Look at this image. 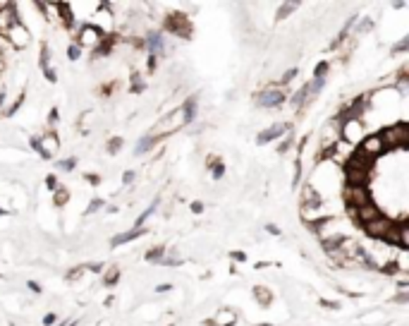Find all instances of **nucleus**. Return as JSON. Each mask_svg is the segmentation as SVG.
Masks as SVG:
<instances>
[{"instance_id":"nucleus-1","label":"nucleus","mask_w":409,"mask_h":326,"mask_svg":"<svg viewBox=\"0 0 409 326\" xmlns=\"http://www.w3.org/2000/svg\"><path fill=\"white\" fill-rule=\"evenodd\" d=\"M344 171V180L347 187H366V183L371 180V171H373V163L352 153V158L342 166Z\"/></svg>"},{"instance_id":"nucleus-2","label":"nucleus","mask_w":409,"mask_h":326,"mask_svg":"<svg viewBox=\"0 0 409 326\" xmlns=\"http://www.w3.org/2000/svg\"><path fill=\"white\" fill-rule=\"evenodd\" d=\"M378 137L383 139V146H385V153L387 151H402L407 149L409 144V122L399 120V122H390L387 127L378 132Z\"/></svg>"},{"instance_id":"nucleus-3","label":"nucleus","mask_w":409,"mask_h":326,"mask_svg":"<svg viewBox=\"0 0 409 326\" xmlns=\"http://www.w3.org/2000/svg\"><path fill=\"white\" fill-rule=\"evenodd\" d=\"M75 44L84 51V48H96L103 39H106V29L101 27V24H96V22H84V24H79L75 29Z\"/></svg>"},{"instance_id":"nucleus-4","label":"nucleus","mask_w":409,"mask_h":326,"mask_svg":"<svg viewBox=\"0 0 409 326\" xmlns=\"http://www.w3.org/2000/svg\"><path fill=\"white\" fill-rule=\"evenodd\" d=\"M354 153L356 156H361V158H366V161L376 163L378 158L385 153V146H383V139L378 137V132L376 134H366L364 139L354 146Z\"/></svg>"},{"instance_id":"nucleus-5","label":"nucleus","mask_w":409,"mask_h":326,"mask_svg":"<svg viewBox=\"0 0 409 326\" xmlns=\"http://www.w3.org/2000/svg\"><path fill=\"white\" fill-rule=\"evenodd\" d=\"M163 29L170 32L172 36H182V39H192V32H194L189 17L182 15V12H170L165 17V22H163Z\"/></svg>"},{"instance_id":"nucleus-6","label":"nucleus","mask_w":409,"mask_h":326,"mask_svg":"<svg viewBox=\"0 0 409 326\" xmlns=\"http://www.w3.org/2000/svg\"><path fill=\"white\" fill-rule=\"evenodd\" d=\"M364 137H366L364 120L349 118V120H342V122H340V137H337V139H342V141H347V144L356 146Z\"/></svg>"},{"instance_id":"nucleus-7","label":"nucleus","mask_w":409,"mask_h":326,"mask_svg":"<svg viewBox=\"0 0 409 326\" xmlns=\"http://www.w3.org/2000/svg\"><path fill=\"white\" fill-rule=\"evenodd\" d=\"M285 101H287V94H285L280 87H275V84L268 89H263V91H258L256 96H254V103L261 106V108H280Z\"/></svg>"},{"instance_id":"nucleus-8","label":"nucleus","mask_w":409,"mask_h":326,"mask_svg":"<svg viewBox=\"0 0 409 326\" xmlns=\"http://www.w3.org/2000/svg\"><path fill=\"white\" fill-rule=\"evenodd\" d=\"M395 223H397V221H392V218H387L385 214H380L378 218L368 221V223H366V226H361V228H364V233L368 235V238L385 240L387 235H390V230L395 228Z\"/></svg>"},{"instance_id":"nucleus-9","label":"nucleus","mask_w":409,"mask_h":326,"mask_svg":"<svg viewBox=\"0 0 409 326\" xmlns=\"http://www.w3.org/2000/svg\"><path fill=\"white\" fill-rule=\"evenodd\" d=\"M182 125H184L182 110L177 108V110H172V113H168V115H165V118H163L161 122L156 125V130H153L156 134H153V137H158V139H161V137H165V134H172V132H177L180 127H182Z\"/></svg>"},{"instance_id":"nucleus-10","label":"nucleus","mask_w":409,"mask_h":326,"mask_svg":"<svg viewBox=\"0 0 409 326\" xmlns=\"http://www.w3.org/2000/svg\"><path fill=\"white\" fill-rule=\"evenodd\" d=\"M5 39H8V44H10L12 48L22 51V48H27V46H29V41H32V34H29V29H27V24L15 22L10 29H8Z\"/></svg>"},{"instance_id":"nucleus-11","label":"nucleus","mask_w":409,"mask_h":326,"mask_svg":"<svg viewBox=\"0 0 409 326\" xmlns=\"http://www.w3.org/2000/svg\"><path fill=\"white\" fill-rule=\"evenodd\" d=\"M344 202L347 209H359L371 202V190L368 187H347L344 185Z\"/></svg>"},{"instance_id":"nucleus-12","label":"nucleus","mask_w":409,"mask_h":326,"mask_svg":"<svg viewBox=\"0 0 409 326\" xmlns=\"http://www.w3.org/2000/svg\"><path fill=\"white\" fill-rule=\"evenodd\" d=\"M290 130H292V122H275V125L266 127L263 132H258V134H256V144H270V141L285 137Z\"/></svg>"},{"instance_id":"nucleus-13","label":"nucleus","mask_w":409,"mask_h":326,"mask_svg":"<svg viewBox=\"0 0 409 326\" xmlns=\"http://www.w3.org/2000/svg\"><path fill=\"white\" fill-rule=\"evenodd\" d=\"M237 312L235 309H230V307H220L218 312H215L213 319H206L204 324L206 326H235L237 324Z\"/></svg>"},{"instance_id":"nucleus-14","label":"nucleus","mask_w":409,"mask_h":326,"mask_svg":"<svg viewBox=\"0 0 409 326\" xmlns=\"http://www.w3.org/2000/svg\"><path fill=\"white\" fill-rule=\"evenodd\" d=\"M144 46L149 48V55L151 58H161L165 53V39H163L161 32H151L146 39H144Z\"/></svg>"},{"instance_id":"nucleus-15","label":"nucleus","mask_w":409,"mask_h":326,"mask_svg":"<svg viewBox=\"0 0 409 326\" xmlns=\"http://www.w3.org/2000/svg\"><path fill=\"white\" fill-rule=\"evenodd\" d=\"M55 10H58L60 20H63L65 29H67V32H75L77 20H75V12H72V5H70V3H55Z\"/></svg>"},{"instance_id":"nucleus-16","label":"nucleus","mask_w":409,"mask_h":326,"mask_svg":"<svg viewBox=\"0 0 409 326\" xmlns=\"http://www.w3.org/2000/svg\"><path fill=\"white\" fill-rule=\"evenodd\" d=\"M41 139V146H43V151L48 153L51 158H53L55 153L60 151V137H58V132H43V137H39Z\"/></svg>"},{"instance_id":"nucleus-17","label":"nucleus","mask_w":409,"mask_h":326,"mask_svg":"<svg viewBox=\"0 0 409 326\" xmlns=\"http://www.w3.org/2000/svg\"><path fill=\"white\" fill-rule=\"evenodd\" d=\"M146 235V228H132V230H125L120 233L115 238H110V247H120V245H127V242H134L137 238Z\"/></svg>"},{"instance_id":"nucleus-18","label":"nucleus","mask_w":409,"mask_h":326,"mask_svg":"<svg viewBox=\"0 0 409 326\" xmlns=\"http://www.w3.org/2000/svg\"><path fill=\"white\" fill-rule=\"evenodd\" d=\"M254 297H256V304H261V307H270L273 304V290L270 288H266V285H254Z\"/></svg>"},{"instance_id":"nucleus-19","label":"nucleus","mask_w":409,"mask_h":326,"mask_svg":"<svg viewBox=\"0 0 409 326\" xmlns=\"http://www.w3.org/2000/svg\"><path fill=\"white\" fill-rule=\"evenodd\" d=\"M180 110H182V118H184V125L187 122H194L196 120V96H189V98H184V103L180 106Z\"/></svg>"},{"instance_id":"nucleus-20","label":"nucleus","mask_w":409,"mask_h":326,"mask_svg":"<svg viewBox=\"0 0 409 326\" xmlns=\"http://www.w3.org/2000/svg\"><path fill=\"white\" fill-rule=\"evenodd\" d=\"M156 144H158V137H153V134H144V137L137 141V146H134V156H144V153H149Z\"/></svg>"},{"instance_id":"nucleus-21","label":"nucleus","mask_w":409,"mask_h":326,"mask_svg":"<svg viewBox=\"0 0 409 326\" xmlns=\"http://www.w3.org/2000/svg\"><path fill=\"white\" fill-rule=\"evenodd\" d=\"M311 98V91H309V84H304V87L299 89V91H294L290 96V103H292V108L294 110H299V108H304V103Z\"/></svg>"},{"instance_id":"nucleus-22","label":"nucleus","mask_w":409,"mask_h":326,"mask_svg":"<svg viewBox=\"0 0 409 326\" xmlns=\"http://www.w3.org/2000/svg\"><path fill=\"white\" fill-rule=\"evenodd\" d=\"M115 41H118V36H113V34H106V39H103V41H101V44L94 48V58H103V55H110V51H113Z\"/></svg>"},{"instance_id":"nucleus-23","label":"nucleus","mask_w":409,"mask_h":326,"mask_svg":"<svg viewBox=\"0 0 409 326\" xmlns=\"http://www.w3.org/2000/svg\"><path fill=\"white\" fill-rule=\"evenodd\" d=\"M144 259L149 261V264H161L165 259V247L163 245H156V247H151L146 254H144Z\"/></svg>"},{"instance_id":"nucleus-24","label":"nucleus","mask_w":409,"mask_h":326,"mask_svg":"<svg viewBox=\"0 0 409 326\" xmlns=\"http://www.w3.org/2000/svg\"><path fill=\"white\" fill-rule=\"evenodd\" d=\"M120 276H122L120 266H110L108 271H103V285H106V288H113V285H118Z\"/></svg>"},{"instance_id":"nucleus-25","label":"nucleus","mask_w":409,"mask_h":326,"mask_svg":"<svg viewBox=\"0 0 409 326\" xmlns=\"http://www.w3.org/2000/svg\"><path fill=\"white\" fill-rule=\"evenodd\" d=\"M208 166H211V175L215 180H220L225 175V161L223 158H215V156H208Z\"/></svg>"},{"instance_id":"nucleus-26","label":"nucleus","mask_w":409,"mask_h":326,"mask_svg":"<svg viewBox=\"0 0 409 326\" xmlns=\"http://www.w3.org/2000/svg\"><path fill=\"white\" fill-rule=\"evenodd\" d=\"M297 8H299V3H292V0L290 3H282V5L278 8V12H275V20H287L290 15L297 12Z\"/></svg>"},{"instance_id":"nucleus-27","label":"nucleus","mask_w":409,"mask_h":326,"mask_svg":"<svg viewBox=\"0 0 409 326\" xmlns=\"http://www.w3.org/2000/svg\"><path fill=\"white\" fill-rule=\"evenodd\" d=\"M378 271L385 273V276H397V273H404L399 269V264L395 259H387L385 264H378Z\"/></svg>"},{"instance_id":"nucleus-28","label":"nucleus","mask_w":409,"mask_h":326,"mask_svg":"<svg viewBox=\"0 0 409 326\" xmlns=\"http://www.w3.org/2000/svg\"><path fill=\"white\" fill-rule=\"evenodd\" d=\"M129 79H132V84H129V91H132V94H144V91H146V82H144V77H141L139 72H132Z\"/></svg>"},{"instance_id":"nucleus-29","label":"nucleus","mask_w":409,"mask_h":326,"mask_svg":"<svg viewBox=\"0 0 409 326\" xmlns=\"http://www.w3.org/2000/svg\"><path fill=\"white\" fill-rule=\"evenodd\" d=\"M67 202H70V190L63 185H58V190L53 192V204L55 207H65Z\"/></svg>"},{"instance_id":"nucleus-30","label":"nucleus","mask_w":409,"mask_h":326,"mask_svg":"<svg viewBox=\"0 0 409 326\" xmlns=\"http://www.w3.org/2000/svg\"><path fill=\"white\" fill-rule=\"evenodd\" d=\"M39 67L46 70V67H51V48L46 41H41V48H39Z\"/></svg>"},{"instance_id":"nucleus-31","label":"nucleus","mask_w":409,"mask_h":326,"mask_svg":"<svg viewBox=\"0 0 409 326\" xmlns=\"http://www.w3.org/2000/svg\"><path fill=\"white\" fill-rule=\"evenodd\" d=\"M24 98H27V91H22L20 96L15 98V101H12V106H10V108H5V110H3V113H0V115H3V118H12V115H15V113H17V110L22 108V103H24Z\"/></svg>"},{"instance_id":"nucleus-32","label":"nucleus","mask_w":409,"mask_h":326,"mask_svg":"<svg viewBox=\"0 0 409 326\" xmlns=\"http://www.w3.org/2000/svg\"><path fill=\"white\" fill-rule=\"evenodd\" d=\"M156 209H158V199H156V202H153V204H151V207L146 209V211H144V214H141L137 221H134V228H141V226H144V223H146V221H149V218L156 214Z\"/></svg>"},{"instance_id":"nucleus-33","label":"nucleus","mask_w":409,"mask_h":326,"mask_svg":"<svg viewBox=\"0 0 409 326\" xmlns=\"http://www.w3.org/2000/svg\"><path fill=\"white\" fill-rule=\"evenodd\" d=\"M328 70H330V63H328V60H321L318 65L313 67V79H325Z\"/></svg>"},{"instance_id":"nucleus-34","label":"nucleus","mask_w":409,"mask_h":326,"mask_svg":"<svg viewBox=\"0 0 409 326\" xmlns=\"http://www.w3.org/2000/svg\"><path fill=\"white\" fill-rule=\"evenodd\" d=\"M29 144H32V149L36 153H39V158H43V161H51V156L43 151V146H41V139L39 137H29Z\"/></svg>"},{"instance_id":"nucleus-35","label":"nucleus","mask_w":409,"mask_h":326,"mask_svg":"<svg viewBox=\"0 0 409 326\" xmlns=\"http://www.w3.org/2000/svg\"><path fill=\"white\" fill-rule=\"evenodd\" d=\"M297 75H299V70H297V67H290V70H285V75L280 77V82H278V84H275V87H280V89H282V87H285V84H290V82H292V79H294V77H297Z\"/></svg>"},{"instance_id":"nucleus-36","label":"nucleus","mask_w":409,"mask_h":326,"mask_svg":"<svg viewBox=\"0 0 409 326\" xmlns=\"http://www.w3.org/2000/svg\"><path fill=\"white\" fill-rule=\"evenodd\" d=\"M292 146H294V134H290V132H287V137H285V139L280 141V144H278V149H275V151H278V153H287V151H290V149H292Z\"/></svg>"},{"instance_id":"nucleus-37","label":"nucleus","mask_w":409,"mask_h":326,"mask_svg":"<svg viewBox=\"0 0 409 326\" xmlns=\"http://www.w3.org/2000/svg\"><path fill=\"white\" fill-rule=\"evenodd\" d=\"M122 144H125V141H122V137H110V139H108V144H106V151L108 153H118L120 149H122Z\"/></svg>"},{"instance_id":"nucleus-38","label":"nucleus","mask_w":409,"mask_h":326,"mask_svg":"<svg viewBox=\"0 0 409 326\" xmlns=\"http://www.w3.org/2000/svg\"><path fill=\"white\" fill-rule=\"evenodd\" d=\"M77 168V158L75 156H70V158H63V161H58V171H65V173H70V171H75Z\"/></svg>"},{"instance_id":"nucleus-39","label":"nucleus","mask_w":409,"mask_h":326,"mask_svg":"<svg viewBox=\"0 0 409 326\" xmlns=\"http://www.w3.org/2000/svg\"><path fill=\"white\" fill-rule=\"evenodd\" d=\"M103 207H106V202H103L101 197H96V199H91V202H89V209H86L84 214H86V216H91V214H96V211H101V209H103Z\"/></svg>"},{"instance_id":"nucleus-40","label":"nucleus","mask_w":409,"mask_h":326,"mask_svg":"<svg viewBox=\"0 0 409 326\" xmlns=\"http://www.w3.org/2000/svg\"><path fill=\"white\" fill-rule=\"evenodd\" d=\"M301 183V156H297L294 161V178H292V187H299Z\"/></svg>"},{"instance_id":"nucleus-41","label":"nucleus","mask_w":409,"mask_h":326,"mask_svg":"<svg viewBox=\"0 0 409 326\" xmlns=\"http://www.w3.org/2000/svg\"><path fill=\"white\" fill-rule=\"evenodd\" d=\"M84 271H86V269H84V264H79V266H75L72 271H67V273H65V281H70V283H72V281H77V278H79V276H82V273H84Z\"/></svg>"},{"instance_id":"nucleus-42","label":"nucleus","mask_w":409,"mask_h":326,"mask_svg":"<svg viewBox=\"0 0 409 326\" xmlns=\"http://www.w3.org/2000/svg\"><path fill=\"white\" fill-rule=\"evenodd\" d=\"M82 55H84V51H82V48H79L77 44H70V46H67V58H70V60H79Z\"/></svg>"},{"instance_id":"nucleus-43","label":"nucleus","mask_w":409,"mask_h":326,"mask_svg":"<svg viewBox=\"0 0 409 326\" xmlns=\"http://www.w3.org/2000/svg\"><path fill=\"white\" fill-rule=\"evenodd\" d=\"M86 271H94V273H103L106 271V266L101 264V261H91V264H84Z\"/></svg>"},{"instance_id":"nucleus-44","label":"nucleus","mask_w":409,"mask_h":326,"mask_svg":"<svg viewBox=\"0 0 409 326\" xmlns=\"http://www.w3.org/2000/svg\"><path fill=\"white\" fill-rule=\"evenodd\" d=\"M43 77H46L51 84H55V82H58V72H55L53 67H46V70H43Z\"/></svg>"},{"instance_id":"nucleus-45","label":"nucleus","mask_w":409,"mask_h":326,"mask_svg":"<svg viewBox=\"0 0 409 326\" xmlns=\"http://www.w3.org/2000/svg\"><path fill=\"white\" fill-rule=\"evenodd\" d=\"M46 187H48L51 192H55V190H58V178H55L53 173H51V175H46Z\"/></svg>"},{"instance_id":"nucleus-46","label":"nucleus","mask_w":409,"mask_h":326,"mask_svg":"<svg viewBox=\"0 0 409 326\" xmlns=\"http://www.w3.org/2000/svg\"><path fill=\"white\" fill-rule=\"evenodd\" d=\"M407 48H409V36H404V39H402V41H399V44L392 48V53H404Z\"/></svg>"},{"instance_id":"nucleus-47","label":"nucleus","mask_w":409,"mask_h":326,"mask_svg":"<svg viewBox=\"0 0 409 326\" xmlns=\"http://www.w3.org/2000/svg\"><path fill=\"white\" fill-rule=\"evenodd\" d=\"M134 178H137V173H134V171H125V173H122V183H125V185H129V183H134Z\"/></svg>"},{"instance_id":"nucleus-48","label":"nucleus","mask_w":409,"mask_h":326,"mask_svg":"<svg viewBox=\"0 0 409 326\" xmlns=\"http://www.w3.org/2000/svg\"><path fill=\"white\" fill-rule=\"evenodd\" d=\"M161 264L163 266H177V264H180V257H175V254H172V257H165Z\"/></svg>"},{"instance_id":"nucleus-49","label":"nucleus","mask_w":409,"mask_h":326,"mask_svg":"<svg viewBox=\"0 0 409 326\" xmlns=\"http://www.w3.org/2000/svg\"><path fill=\"white\" fill-rule=\"evenodd\" d=\"M84 180H86V183H91V185H98V183H101V175H96V173H86V175H84Z\"/></svg>"},{"instance_id":"nucleus-50","label":"nucleus","mask_w":409,"mask_h":326,"mask_svg":"<svg viewBox=\"0 0 409 326\" xmlns=\"http://www.w3.org/2000/svg\"><path fill=\"white\" fill-rule=\"evenodd\" d=\"M55 321H58V316H55L53 312H48V314L43 316V324H46V326H53Z\"/></svg>"},{"instance_id":"nucleus-51","label":"nucleus","mask_w":409,"mask_h":326,"mask_svg":"<svg viewBox=\"0 0 409 326\" xmlns=\"http://www.w3.org/2000/svg\"><path fill=\"white\" fill-rule=\"evenodd\" d=\"M58 113H60L58 108H51V113H48V122H51V125H55V122H58V118H60Z\"/></svg>"},{"instance_id":"nucleus-52","label":"nucleus","mask_w":409,"mask_h":326,"mask_svg":"<svg viewBox=\"0 0 409 326\" xmlns=\"http://www.w3.org/2000/svg\"><path fill=\"white\" fill-rule=\"evenodd\" d=\"M321 307H325V309H337L340 304L335 302V300H321Z\"/></svg>"},{"instance_id":"nucleus-53","label":"nucleus","mask_w":409,"mask_h":326,"mask_svg":"<svg viewBox=\"0 0 409 326\" xmlns=\"http://www.w3.org/2000/svg\"><path fill=\"white\" fill-rule=\"evenodd\" d=\"M27 288L32 293H41V283H36V281H27Z\"/></svg>"},{"instance_id":"nucleus-54","label":"nucleus","mask_w":409,"mask_h":326,"mask_svg":"<svg viewBox=\"0 0 409 326\" xmlns=\"http://www.w3.org/2000/svg\"><path fill=\"white\" fill-rule=\"evenodd\" d=\"M189 209H192L194 214H201V211H204V202H192V204H189Z\"/></svg>"},{"instance_id":"nucleus-55","label":"nucleus","mask_w":409,"mask_h":326,"mask_svg":"<svg viewBox=\"0 0 409 326\" xmlns=\"http://www.w3.org/2000/svg\"><path fill=\"white\" fill-rule=\"evenodd\" d=\"M156 65H158V58H151V55H149V63H146V70H149V72H156Z\"/></svg>"},{"instance_id":"nucleus-56","label":"nucleus","mask_w":409,"mask_h":326,"mask_svg":"<svg viewBox=\"0 0 409 326\" xmlns=\"http://www.w3.org/2000/svg\"><path fill=\"white\" fill-rule=\"evenodd\" d=\"M172 290V283H161V285H156V293H168Z\"/></svg>"},{"instance_id":"nucleus-57","label":"nucleus","mask_w":409,"mask_h":326,"mask_svg":"<svg viewBox=\"0 0 409 326\" xmlns=\"http://www.w3.org/2000/svg\"><path fill=\"white\" fill-rule=\"evenodd\" d=\"M368 29H373V22H371V20H364V22H361V27H359V32L364 34V32H368Z\"/></svg>"},{"instance_id":"nucleus-58","label":"nucleus","mask_w":409,"mask_h":326,"mask_svg":"<svg viewBox=\"0 0 409 326\" xmlns=\"http://www.w3.org/2000/svg\"><path fill=\"white\" fill-rule=\"evenodd\" d=\"M266 233H270V235H280V228L275 226V223H268V226H266Z\"/></svg>"},{"instance_id":"nucleus-59","label":"nucleus","mask_w":409,"mask_h":326,"mask_svg":"<svg viewBox=\"0 0 409 326\" xmlns=\"http://www.w3.org/2000/svg\"><path fill=\"white\" fill-rule=\"evenodd\" d=\"M230 257H232L235 261H247V254H244V252H232Z\"/></svg>"},{"instance_id":"nucleus-60","label":"nucleus","mask_w":409,"mask_h":326,"mask_svg":"<svg viewBox=\"0 0 409 326\" xmlns=\"http://www.w3.org/2000/svg\"><path fill=\"white\" fill-rule=\"evenodd\" d=\"M395 302H399V304H404V302H409V293H399L397 297H395Z\"/></svg>"},{"instance_id":"nucleus-61","label":"nucleus","mask_w":409,"mask_h":326,"mask_svg":"<svg viewBox=\"0 0 409 326\" xmlns=\"http://www.w3.org/2000/svg\"><path fill=\"white\" fill-rule=\"evenodd\" d=\"M5 96H8V94H5V91H0V106L5 103Z\"/></svg>"},{"instance_id":"nucleus-62","label":"nucleus","mask_w":409,"mask_h":326,"mask_svg":"<svg viewBox=\"0 0 409 326\" xmlns=\"http://www.w3.org/2000/svg\"><path fill=\"white\" fill-rule=\"evenodd\" d=\"M0 216H8V209H3V207H0Z\"/></svg>"},{"instance_id":"nucleus-63","label":"nucleus","mask_w":409,"mask_h":326,"mask_svg":"<svg viewBox=\"0 0 409 326\" xmlns=\"http://www.w3.org/2000/svg\"><path fill=\"white\" fill-rule=\"evenodd\" d=\"M77 324H79V321H70V324H67V326H77Z\"/></svg>"}]
</instances>
